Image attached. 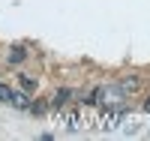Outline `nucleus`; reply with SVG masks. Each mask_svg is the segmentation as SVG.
Segmentation results:
<instances>
[{
  "instance_id": "1",
  "label": "nucleus",
  "mask_w": 150,
  "mask_h": 141,
  "mask_svg": "<svg viewBox=\"0 0 150 141\" xmlns=\"http://www.w3.org/2000/svg\"><path fill=\"white\" fill-rule=\"evenodd\" d=\"M138 84H141V81L135 78V75H126V78L120 81V90H123V93H135V90H138Z\"/></svg>"
},
{
  "instance_id": "2",
  "label": "nucleus",
  "mask_w": 150,
  "mask_h": 141,
  "mask_svg": "<svg viewBox=\"0 0 150 141\" xmlns=\"http://www.w3.org/2000/svg\"><path fill=\"white\" fill-rule=\"evenodd\" d=\"M9 102H12L15 108H21V111H24V108H30V96H27V90H24V93H12Z\"/></svg>"
},
{
  "instance_id": "3",
  "label": "nucleus",
  "mask_w": 150,
  "mask_h": 141,
  "mask_svg": "<svg viewBox=\"0 0 150 141\" xmlns=\"http://www.w3.org/2000/svg\"><path fill=\"white\" fill-rule=\"evenodd\" d=\"M69 96H72L69 90H57V96L51 99V108H63V105H66V102H69Z\"/></svg>"
},
{
  "instance_id": "4",
  "label": "nucleus",
  "mask_w": 150,
  "mask_h": 141,
  "mask_svg": "<svg viewBox=\"0 0 150 141\" xmlns=\"http://www.w3.org/2000/svg\"><path fill=\"white\" fill-rule=\"evenodd\" d=\"M24 57H27V51H24L21 45H15V48H12V51H9V57H6V60H9V63H21Z\"/></svg>"
},
{
  "instance_id": "5",
  "label": "nucleus",
  "mask_w": 150,
  "mask_h": 141,
  "mask_svg": "<svg viewBox=\"0 0 150 141\" xmlns=\"http://www.w3.org/2000/svg\"><path fill=\"white\" fill-rule=\"evenodd\" d=\"M18 81H21V87H24L27 93H33V90H36V78H30V75H18Z\"/></svg>"
},
{
  "instance_id": "6",
  "label": "nucleus",
  "mask_w": 150,
  "mask_h": 141,
  "mask_svg": "<svg viewBox=\"0 0 150 141\" xmlns=\"http://www.w3.org/2000/svg\"><path fill=\"white\" fill-rule=\"evenodd\" d=\"M30 111H33V114H45V111H48V102H42V99L30 102Z\"/></svg>"
},
{
  "instance_id": "7",
  "label": "nucleus",
  "mask_w": 150,
  "mask_h": 141,
  "mask_svg": "<svg viewBox=\"0 0 150 141\" xmlns=\"http://www.w3.org/2000/svg\"><path fill=\"white\" fill-rule=\"evenodd\" d=\"M12 99V87L9 84H0V102H9Z\"/></svg>"
},
{
  "instance_id": "8",
  "label": "nucleus",
  "mask_w": 150,
  "mask_h": 141,
  "mask_svg": "<svg viewBox=\"0 0 150 141\" xmlns=\"http://www.w3.org/2000/svg\"><path fill=\"white\" fill-rule=\"evenodd\" d=\"M66 126H69V129H78V114H69V117H66Z\"/></svg>"
},
{
  "instance_id": "9",
  "label": "nucleus",
  "mask_w": 150,
  "mask_h": 141,
  "mask_svg": "<svg viewBox=\"0 0 150 141\" xmlns=\"http://www.w3.org/2000/svg\"><path fill=\"white\" fill-rule=\"evenodd\" d=\"M144 111H150V96H147V102H144Z\"/></svg>"
}]
</instances>
